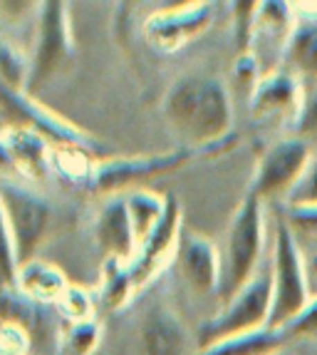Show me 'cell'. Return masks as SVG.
Segmentation results:
<instances>
[{"mask_svg":"<svg viewBox=\"0 0 317 355\" xmlns=\"http://www.w3.org/2000/svg\"><path fill=\"white\" fill-rule=\"evenodd\" d=\"M213 15H216V6L213 3H181V6L161 8V10L152 12L144 25V40L152 45L156 53H179L183 45L203 35L206 30L211 28Z\"/></svg>","mask_w":317,"mask_h":355,"instance_id":"obj_10","label":"cell"},{"mask_svg":"<svg viewBox=\"0 0 317 355\" xmlns=\"http://www.w3.org/2000/svg\"><path fill=\"white\" fill-rule=\"evenodd\" d=\"M33 336L18 323L0 320V355H30Z\"/></svg>","mask_w":317,"mask_h":355,"instance_id":"obj_30","label":"cell"},{"mask_svg":"<svg viewBox=\"0 0 317 355\" xmlns=\"http://www.w3.org/2000/svg\"><path fill=\"white\" fill-rule=\"evenodd\" d=\"M55 164H57V172L65 174L67 179H72V182H80V179H82V182L87 184L94 162H89V152H84V149L57 147V152H55Z\"/></svg>","mask_w":317,"mask_h":355,"instance_id":"obj_25","label":"cell"},{"mask_svg":"<svg viewBox=\"0 0 317 355\" xmlns=\"http://www.w3.org/2000/svg\"><path fill=\"white\" fill-rule=\"evenodd\" d=\"M70 281L65 279V273L57 266L47 263V261L33 259L18 268V279H15V288L23 293L25 298L42 306H57L62 293L67 291Z\"/></svg>","mask_w":317,"mask_h":355,"instance_id":"obj_18","label":"cell"},{"mask_svg":"<svg viewBox=\"0 0 317 355\" xmlns=\"http://www.w3.org/2000/svg\"><path fill=\"white\" fill-rule=\"evenodd\" d=\"M0 172H12V159L6 147V139H3V132H0Z\"/></svg>","mask_w":317,"mask_h":355,"instance_id":"obj_33","label":"cell"},{"mask_svg":"<svg viewBox=\"0 0 317 355\" xmlns=\"http://www.w3.org/2000/svg\"><path fill=\"white\" fill-rule=\"evenodd\" d=\"M141 345L147 355H188V331L169 306L156 303L141 320Z\"/></svg>","mask_w":317,"mask_h":355,"instance_id":"obj_16","label":"cell"},{"mask_svg":"<svg viewBox=\"0 0 317 355\" xmlns=\"http://www.w3.org/2000/svg\"><path fill=\"white\" fill-rule=\"evenodd\" d=\"M273 306L268 328H285L302 308L310 303V266L300 251L295 236L285 219H278L273 239Z\"/></svg>","mask_w":317,"mask_h":355,"instance_id":"obj_3","label":"cell"},{"mask_svg":"<svg viewBox=\"0 0 317 355\" xmlns=\"http://www.w3.org/2000/svg\"><path fill=\"white\" fill-rule=\"evenodd\" d=\"M312 159L310 144L300 137H282L260 154L255 174H253L251 191L260 202H282L295 189L302 172Z\"/></svg>","mask_w":317,"mask_h":355,"instance_id":"obj_9","label":"cell"},{"mask_svg":"<svg viewBox=\"0 0 317 355\" xmlns=\"http://www.w3.org/2000/svg\"><path fill=\"white\" fill-rule=\"evenodd\" d=\"M282 207H317V154H312L310 164Z\"/></svg>","mask_w":317,"mask_h":355,"instance_id":"obj_28","label":"cell"},{"mask_svg":"<svg viewBox=\"0 0 317 355\" xmlns=\"http://www.w3.org/2000/svg\"><path fill=\"white\" fill-rule=\"evenodd\" d=\"M285 331H288L290 340H307V343L317 345V293H312L310 303L290 320Z\"/></svg>","mask_w":317,"mask_h":355,"instance_id":"obj_29","label":"cell"},{"mask_svg":"<svg viewBox=\"0 0 317 355\" xmlns=\"http://www.w3.org/2000/svg\"><path fill=\"white\" fill-rule=\"evenodd\" d=\"M124 199H127V209H129L136 243H141L149 236V231L156 226V221L161 219V214L166 209V196L152 189H132L129 194H124Z\"/></svg>","mask_w":317,"mask_h":355,"instance_id":"obj_20","label":"cell"},{"mask_svg":"<svg viewBox=\"0 0 317 355\" xmlns=\"http://www.w3.org/2000/svg\"><path fill=\"white\" fill-rule=\"evenodd\" d=\"M285 328H260V331L243 333V336L228 338L211 348L199 350V355H275L285 345H290Z\"/></svg>","mask_w":317,"mask_h":355,"instance_id":"obj_19","label":"cell"},{"mask_svg":"<svg viewBox=\"0 0 317 355\" xmlns=\"http://www.w3.org/2000/svg\"><path fill=\"white\" fill-rule=\"evenodd\" d=\"M295 137L300 139H317V83L302 85V105L295 119Z\"/></svg>","mask_w":317,"mask_h":355,"instance_id":"obj_27","label":"cell"},{"mask_svg":"<svg viewBox=\"0 0 317 355\" xmlns=\"http://www.w3.org/2000/svg\"><path fill=\"white\" fill-rule=\"evenodd\" d=\"M134 291L129 263L117 259H105V271H102V303L109 311H119L127 303L129 293Z\"/></svg>","mask_w":317,"mask_h":355,"instance_id":"obj_21","label":"cell"},{"mask_svg":"<svg viewBox=\"0 0 317 355\" xmlns=\"http://www.w3.org/2000/svg\"><path fill=\"white\" fill-rule=\"evenodd\" d=\"M161 114L181 147L218 154L233 144V102L216 75H186L171 85Z\"/></svg>","mask_w":317,"mask_h":355,"instance_id":"obj_1","label":"cell"},{"mask_svg":"<svg viewBox=\"0 0 317 355\" xmlns=\"http://www.w3.org/2000/svg\"><path fill=\"white\" fill-rule=\"evenodd\" d=\"M194 149L179 147L164 154H141V157H112V159L94 162L92 174H89L87 187L94 194H112L119 196V191L139 187L152 177L176 172L183 164L194 159Z\"/></svg>","mask_w":317,"mask_h":355,"instance_id":"obj_8","label":"cell"},{"mask_svg":"<svg viewBox=\"0 0 317 355\" xmlns=\"http://www.w3.org/2000/svg\"><path fill=\"white\" fill-rule=\"evenodd\" d=\"M280 70L290 72L300 85L317 83V10H295Z\"/></svg>","mask_w":317,"mask_h":355,"instance_id":"obj_15","label":"cell"},{"mask_svg":"<svg viewBox=\"0 0 317 355\" xmlns=\"http://www.w3.org/2000/svg\"><path fill=\"white\" fill-rule=\"evenodd\" d=\"M265 204L258 196L246 194L230 219L226 234L224 256H221V286H218V301H226L246 288L258 276V263L263 256L265 243Z\"/></svg>","mask_w":317,"mask_h":355,"instance_id":"obj_2","label":"cell"},{"mask_svg":"<svg viewBox=\"0 0 317 355\" xmlns=\"http://www.w3.org/2000/svg\"><path fill=\"white\" fill-rule=\"evenodd\" d=\"M3 139L10 152L12 172L25 179L40 182L47 174V159H50V149L47 139L35 132L23 130V127H3Z\"/></svg>","mask_w":317,"mask_h":355,"instance_id":"obj_17","label":"cell"},{"mask_svg":"<svg viewBox=\"0 0 317 355\" xmlns=\"http://www.w3.org/2000/svg\"><path fill=\"white\" fill-rule=\"evenodd\" d=\"M94 236H97V243L105 249L107 259L124 261L132 266L139 243H136V234L124 196H109L107 199V204L97 214V221H94Z\"/></svg>","mask_w":317,"mask_h":355,"instance_id":"obj_14","label":"cell"},{"mask_svg":"<svg viewBox=\"0 0 317 355\" xmlns=\"http://www.w3.org/2000/svg\"><path fill=\"white\" fill-rule=\"evenodd\" d=\"M0 114L6 117L8 127H23V130L35 132V135L45 137L47 142H55L57 147H77L84 152H94L100 147L97 139L87 135L82 127H77L67 117L53 112L30 92L10 87L3 80H0Z\"/></svg>","mask_w":317,"mask_h":355,"instance_id":"obj_5","label":"cell"},{"mask_svg":"<svg viewBox=\"0 0 317 355\" xmlns=\"http://www.w3.org/2000/svg\"><path fill=\"white\" fill-rule=\"evenodd\" d=\"M102 338V326L97 320H82L70 323L65 333L60 336L57 355H92Z\"/></svg>","mask_w":317,"mask_h":355,"instance_id":"obj_22","label":"cell"},{"mask_svg":"<svg viewBox=\"0 0 317 355\" xmlns=\"http://www.w3.org/2000/svg\"><path fill=\"white\" fill-rule=\"evenodd\" d=\"M275 355H317V345L307 343V340H293L290 345H285L282 350H278Z\"/></svg>","mask_w":317,"mask_h":355,"instance_id":"obj_32","label":"cell"},{"mask_svg":"<svg viewBox=\"0 0 317 355\" xmlns=\"http://www.w3.org/2000/svg\"><path fill=\"white\" fill-rule=\"evenodd\" d=\"M273 306V284L271 271L258 273L246 288H241L230 301L221 306L216 315L206 320L199 331V350L228 340V338L243 336V333L260 331L271 323Z\"/></svg>","mask_w":317,"mask_h":355,"instance_id":"obj_4","label":"cell"},{"mask_svg":"<svg viewBox=\"0 0 317 355\" xmlns=\"http://www.w3.org/2000/svg\"><path fill=\"white\" fill-rule=\"evenodd\" d=\"M300 105H302V85L280 67L260 77L258 85H253L251 110L258 119L290 117L295 125Z\"/></svg>","mask_w":317,"mask_h":355,"instance_id":"obj_13","label":"cell"},{"mask_svg":"<svg viewBox=\"0 0 317 355\" xmlns=\"http://www.w3.org/2000/svg\"><path fill=\"white\" fill-rule=\"evenodd\" d=\"M18 254H15V241H12L10 226H8L6 211L0 204V291L15 288L18 279Z\"/></svg>","mask_w":317,"mask_h":355,"instance_id":"obj_23","label":"cell"},{"mask_svg":"<svg viewBox=\"0 0 317 355\" xmlns=\"http://www.w3.org/2000/svg\"><path fill=\"white\" fill-rule=\"evenodd\" d=\"M0 204H3L12 241H15L18 266H23L35 259V251L40 249L42 239L50 229V221H53V207L45 196L35 194L12 179H0Z\"/></svg>","mask_w":317,"mask_h":355,"instance_id":"obj_7","label":"cell"},{"mask_svg":"<svg viewBox=\"0 0 317 355\" xmlns=\"http://www.w3.org/2000/svg\"><path fill=\"white\" fill-rule=\"evenodd\" d=\"M0 80L18 89H25L28 83V62L23 53L3 35H0Z\"/></svg>","mask_w":317,"mask_h":355,"instance_id":"obj_24","label":"cell"},{"mask_svg":"<svg viewBox=\"0 0 317 355\" xmlns=\"http://www.w3.org/2000/svg\"><path fill=\"white\" fill-rule=\"evenodd\" d=\"M176 261L183 279L201 296H218L221 286V254L211 239L201 236L191 229H181L176 243Z\"/></svg>","mask_w":317,"mask_h":355,"instance_id":"obj_12","label":"cell"},{"mask_svg":"<svg viewBox=\"0 0 317 355\" xmlns=\"http://www.w3.org/2000/svg\"><path fill=\"white\" fill-rule=\"evenodd\" d=\"M181 207L174 196H166V209L161 214V219L156 221L149 236L136 246V256L132 261V279H134V288L144 286L156 276V271L164 266L166 256L171 249L179 243L181 236Z\"/></svg>","mask_w":317,"mask_h":355,"instance_id":"obj_11","label":"cell"},{"mask_svg":"<svg viewBox=\"0 0 317 355\" xmlns=\"http://www.w3.org/2000/svg\"><path fill=\"white\" fill-rule=\"evenodd\" d=\"M67 8L70 6L62 0H47L37 6V30L28 65V83H25V92L30 95L53 75H57L75 53Z\"/></svg>","mask_w":317,"mask_h":355,"instance_id":"obj_6","label":"cell"},{"mask_svg":"<svg viewBox=\"0 0 317 355\" xmlns=\"http://www.w3.org/2000/svg\"><path fill=\"white\" fill-rule=\"evenodd\" d=\"M57 308L62 311L65 318H70L72 323H82V320H94V303L89 291L82 286H67V291L62 293V298L57 301Z\"/></svg>","mask_w":317,"mask_h":355,"instance_id":"obj_26","label":"cell"},{"mask_svg":"<svg viewBox=\"0 0 317 355\" xmlns=\"http://www.w3.org/2000/svg\"><path fill=\"white\" fill-rule=\"evenodd\" d=\"M282 219L293 229V234H307L317 239V207H282Z\"/></svg>","mask_w":317,"mask_h":355,"instance_id":"obj_31","label":"cell"}]
</instances>
